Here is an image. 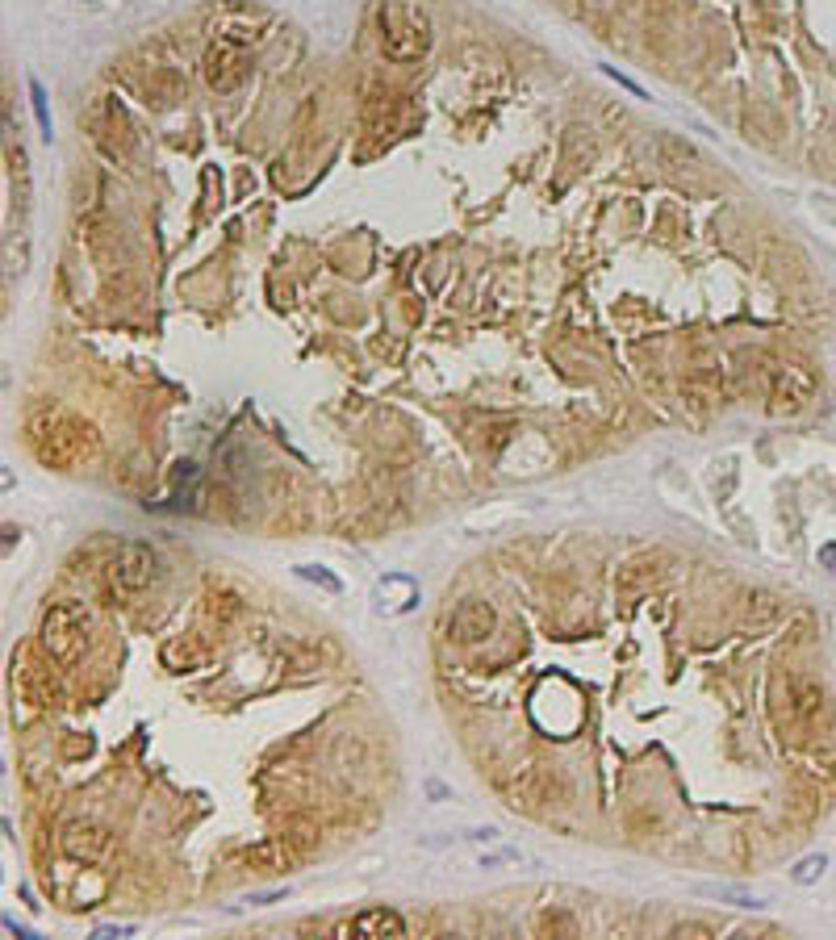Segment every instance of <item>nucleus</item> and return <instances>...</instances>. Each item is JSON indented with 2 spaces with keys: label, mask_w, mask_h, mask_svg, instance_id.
I'll list each match as a JSON object with an SVG mask.
<instances>
[{
  "label": "nucleus",
  "mask_w": 836,
  "mask_h": 940,
  "mask_svg": "<svg viewBox=\"0 0 836 940\" xmlns=\"http://www.w3.org/2000/svg\"><path fill=\"white\" fill-rule=\"evenodd\" d=\"M92 631H97V619H92V610L84 602H55L51 610L42 615V648L55 656V661L72 665L88 652L92 644Z\"/></svg>",
  "instance_id": "obj_3"
},
{
  "label": "nucleus",
  "mask_w": 836,
  "mask_h": 940,
  "mask_svg": "<svg viewBox=\"0 0 836 940\" xmlns=\"http://www.w3.org/2000/svg\"><path fill=\"white\" fill-rule=\"evenodd\" d=\"M494 627H498L494 606L481 602V598H464V602L452 610V615H448V636H452L456 644H481V640H490Z\"/></svg>",
  "instance_id": "obj_8"
},
{
  "label": "nucleus",
  "mask_w": 836,
  "mask_h": 940,
  "mask_svg": "<svg viewBox=\"0 0 836 940\" xmlns=\"http://www.w3.org/2000/svg\"><path fill=\"white\" fill-rule=\"evenodd\" d=\"M661 564H665V556L661 552H640V556H632L619 569V577H615V585L623 594H640V590H648L657 577H661Z\"/></svg>",
  "instance_id": "obj_13"
},
{
  "label": "nucleus",
  "mask_w": 836,
  "mask_h": 940,
  "mask_svg": "<svg viewBox=\"0 0 836 940\" xmlns=\"http://www.w3.org/2000/svg\"><path fill=\"white\" fill-rule=\"evenodd\" d=\"M105 581L118 598H134L159 581V552L147 544H122L105 564Z\"/></svg>",
  "instance_id": "obj_4"
},
{
  "label": "nucleus",
  "mask_w": 836,
  "mask_h": 940,
  "mask_svg": "<svg viewBox=\"0 0 836 940\" xmlns=\"http://www.w3.org/2000/svg\"><path fill=\"white\" fill-rule=\"evenodd\" d=\"M30 92H34V113H38V126H42V134H46V138H51V117H46V105H42V88L34 84Z\"/></svg>",
  "instance_id": "obj_16"
},
{
  "label": "nucleus",
  "mask_w": 836,
  "mask_h": 940,
  "mask_svg": "<svg viewBox=\"0 0 836 940\" xmlns=\"http://www.w3.org/2000/svg\"><path fill=\"white\" fill-rule=\"evenodd\" d=\"M765 397H770L774 414H799L816 397V372L799 360H782L765 376Z\"/></svg>",
  "instance_id": "obj_5"
},
{
  "label": "nucleus",
  "mask_w": 836,
  "mask_h": 940,
  "mask_svg": "<svg viewBox=\"0 0 836 940\" xmlns=\"http://www.w3.org/2000/svg\"><path fill=\"white\" fill-rule=\"evenodd\" d=\"M335 936H360V940H377V936H406V920L389 907H373L360 911L356 920H347L335 928Z\"/></svg>",
  "instance_id": "obj_12"
},
{
  "label": "nucleus",
  "mask_w": 836,
  "mask_h": 940,
  "mask_svg": "<svg viewBox=\"0 0 836 940\" xmlns=\"http://www.w3.org/2000/svg\"><path fill=\"white\" fill-rule=\"evenodd\" d=\"M272 26V17L260 13V9H247V5H226V13L214 21V38L226 42V46H239L247 51L251 42H260L264 30Z\"/></svg>",
  "instance_id": "obj_6"
},
{
  "label": "nucleus",
  "mask_w": 836,
  "mask_h": 940,
  "mask_svg": "<svg viewBox=\"0 0 836 940\" xmlns=\"http://www.w3.org/2000/svg\"><path fill=\"white\" fill-rule=\"evenodd\" d=\"M301 857V849L289 840V836H272V840H260V844H251V849L239 853L243 865H251L255 874H276V869H289L293 861Z\"/></svg>",
  "instance_id": "obj_11"
},
{
  "label": "nucleus",
  "mask_w": 836,
  "mask_h": 940,
  "mask_svg": "<svg viewBox=\"0 0 836 940\" xmlns=\"http://www.w3.org/2000/svg\"><path fill=\"white\" fill-rule=\"evenodd\" d=\"M201 76L214 92H235L243 80H247V55L239 46H226V42H214L201 59Z\"/></svg>",
  "instance_id": "obj_7"
},
{
  "label": "nucleus",
  "mask_w": 836,
  "mask_h": 940,
  "mask_svg": "<svg viewBox=\"0 0 836 940\" xmlns=\"http://www.w3.org/2000/svg\"><path fill=\"white\" fill-rule=\"evenodd\" d=\"M88 130H92V138H97V147H105L109 155H122L126 143H130V126H126L122 109L113 105V101H101L97 109H92Z\"/></svg>",
  "instance_id": "obj_10"
},
{
  "label": "nucleus",
  "mask_w": 836,
  "mask_h": 940,
  "mask_svg": "<svg viewBox=\"0 0 836 940\" xmlns=\"http://www.w3.org/2000/svg\"><path fill=\"white\" fill-rule=\"evenodd\" d=\"M30 443H34V456L42 464L59 468V473L84 468L88 460H97V452H101L97 427L84 422L80 414L63 410V406H42L30 418Z\"/></svg>",
  "instance_id": "obj_1"
},
{
  "label": "nucleus",
  "mask_w": 836,
  "mask_h": 940,
  "mask_svg": "<svg viewBox=\"0 0 836 940\" xmlns=\"http://www.w3.org/2000/svg\"><path fill=\"white\" fill-rule=\"evenodd\" d=\"M661 155L669 159V168H673V159H682V163L694 159V151H690L686 143H678V138H661Z\"/></svg>",
  "instance_id": "obj_15"
},
{
  "label": "nucleus",
  "mask_w": 836,
  "mask_h": 940,
  "mask_svg": "<svg viewBox=\"0 0 836 940\" xmlns=\"http://www.w3.org/2000/svg\"><path fill=\"white\" fill-rule=\"evenodd\" d=\"M824 865H828L824 857H807V861H799V869H795V882H803V886H807V882H816V878L824 874Z\"/></svg>",
  "instance_id": "obj_14"
},
{
  "label": "nucleus",
  "mask_w": 836,
  "mask_h": 940,
  "mask_svg": "<svg viewBox=\"0 0 836 940\" xmlns=\"http://www.w3.org/2000/svg\"><path fill=\"white\" fill-rule=\"evenodd\" d=\"M820 560H824V564H828V569L836 573V544H824V548H820Z\"/></svg>",
  "instance_id": "obj_17"
},
{
  "label": "nucleus",
  "mask_w": 836,
  "mask_h": 940,
  "mask_svg": "<svg viewBox=\"0 0 836 940\" xmlns=\"http://www.w3.org/2000/svg\"><path fill=\"white\" fill-rule=\"evenodd\" d=\"M59 849L76 865H97L113 853V832L101 824H67L59 836Z\"/></svg>",
  "instance_id": "obj_9"
},
{
  "label": "nucleus",
  "mask_w": 836,
  "mask_h": 940,
  "mask_svg": "<svg viewBox=\"0 0 836 940\" xmlns=\"http://www.w3.org/2000/svg\"><path fill=\"white\" fill-rule=\"evenodd\" d=\"M381 51L385 59L393 63H414V59H423L431 51V17L410 5V0H385L381 5Z\"/></svg>",
  "instance_id": "obj_2"
}]
</instances>
